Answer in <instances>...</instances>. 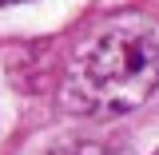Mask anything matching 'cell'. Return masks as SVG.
Instances as JSON below:
<instances>
[{
  "label": "cell",
  "instance_id": "cell-1",
  "mask_svg": "<svg viewBox=\"0 0 159 155\" xmlns=\"http://www.w3.org/2000/svg\"><path fill=\"white\" fill-rule=\"evenodd\" d=\"M159 88V28L151 20H111L80 44L68 64V99L92 116H123Z\"/></svg>",
  "mask_w": 159,
  "mask_h": 155
},
{
  "label": "cell",
  "instance_id": "cell-3",
  "mask_svg": "<svg viewBox=\"0 0 159 155\" xmlns=\"http://www.w3.org/2000/svg\"><path fill=\"white\" fill-rule=\"evenodd\" d=\"M155 155H159V151H155Z\"/></svg>",
  "mask_w": 159,
  "mask_h": 155
},
{
  "label": "cell",
  "instance_id": "cell-2",
  "mask_svg": "<svg viewBox=\"0 0 159 155\" xmlns=\"http://www.w3.org/2000/svg\"><path fill=\"white\" fill-rule=\"evenodd\" d=\"M8 4H24V0H0V8H8Z\"/></svg>",
  "mask_w": 159,
  "mask_h": 155
}]
</instances>
